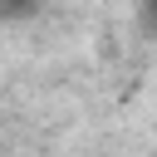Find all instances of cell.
<instances>
[{"label": "cell", "instance_id": "1", "mask_svg": "<svg viewBox=\"0 0 157 157\" xmlns=\"http://www.w3.org/2000/svg\"><path fill=\"white\" fill-rule=\"evenodd\" d=\"M39 0H0V20H34Z\"/></svg>", "mask_w": 157, "mask_h": 157}]
</instances>
